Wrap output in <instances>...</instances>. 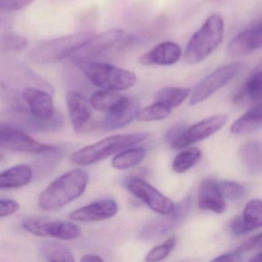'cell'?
<instances>
[{"mask_svg": "<svg viewBox=\"0 0 262 262\" xmlns=\"http://www.w3.org/2000/svg\"><path fill=\"white\" fill-rule=\"evenodd\" d=\"M88 182L89 174L84 170L67 171L41 193L38 205L42 211L60 209L80 197L85 192Z\"/></svg>", "mask_w": 262, "mask_h": 262, "instance_id": "1", "label": "cell"}, {"mask_svg": "<svg viewBox=\"0 0 262 262\" xmlns=\"http://www.w3.org/2000/svg\"><path fill=\"white\" fill-rule=\"evenodd\" d=\"M224 30L223 18L220 14L214 13L208 16L185 47L183 56L185 63H200L211 56L220 46L223 39Z\"/></svg>", "mask_w": 262, "mask_h": 262, "instance_id": "2", "label": "cell"}, {"mask_svg": "<svg viewBox=\"0 0 262 262\" xmlns=\"http://www.w3.org/2000/svg\"><path fill=\"white\" fill-rule=\"evenodd\" d=\"M148 133L115 135L102 139L93 145L84 147L70 156V161L81 166L93 165L113 156L115 153L137 145L148 137Z\"/></svg>", "mask_w": 262, "mask_h": 262, "instance_id": "3", "label": "cell"}, {"mask_svg": "<svg viewBox=\"0 0 262 262\" xmlns=\"http://www.w3.org/2000/svg\"><path fill=\"white\" fill-rule=\"evenodd\" d=\"M89 80L102 90L124 91L136 85L137 76L133 72L104 62L82 61L76 62Z\"/></svg>", "mask_w": 262, "mask_h": 262, "instance_id": "4", "label": "cell"}, {"mask_svg": "<svg viewBox=\"0 0 262 262\" xmlns=\"http://www.w3.org/2000/svg\"><path fill=\"white\" fill-rule=\"evenodd\" d=\"M93 35V33L80 32L44 41L30 52V59L37 64L59 62L73 56Z\"/></svg>", "mask_w": 262, "mask_h": 262, "instance_id": "5", "label": "cell"}, {"mask_svg": "<svg viewBox=\"0 0 262 262\" xmlns=\"http://www.w3.org/2000/svg\"><path fill=\"white\" fill-rule=\"evenodd\" d=\"M245 68L242 62H232L216 69L198 84L190 98V105H198L206 100L238 76Z\"/></svg>", "mask_w": 262, "mask_h": 262, "instance_id": "6", "label": "cell"}, {"mask_svg": "<svg viewBox=\"0 0 262 262\" xmlns=\"http://www.w3.org/2000/svg\"><path fill=\"white\" fill-rule=\"evenodd\" d=\"M191 207V198H185L174 205L171 213L162 214L148 222L139 232V237L143 240H153L165 235L183 222L189 214Z\"/></svg>", "mask_w": 262, "mask_h": 262, "instance_id": "7", "label": "cell"}, {"mask_svg": "<svg viewBox=\"0 0 262 262\" xmlns=\"http://www.w3.org/2000/svg\"><path fill=\"white\" fill-rule=\"evenodd\" d=\"M0 148L35 154H48L57 150L53 145L41 143L20 129L4 123H0Z\"/></svg>", "mask_w": 262, "mask_h": 262, "instance_id": "8", "label": "cell"}, {"mask_svg": "<svg viewBox=\"0 0 262 262\" xmlns=\"http://www.w3.org/2000/svg\"><path fill=\"white\" fill-rule=\"evenodd\" d=\"M127 189L136 198L142 200L156 212L161 214L173 211L174 204L171 199L158 191L152 185L139 178H131L125 182Z\"/></svg>", "mask_w": 262, "mask_h": 262, "instance_id": "9", "label": "cell"}, {"mask_svg": "<svg viewBox=\"0 0 262 262\" xmlns=\"http://www.w3.org/2000/svg\"><path fill=\"white\" fill-rule=\"evenodd\" d=\"M123 30L113 29L99 35H93L73 55L75 62L91 61L116 47L123 39Z\"/></svg>", "mask_w": 262, "mask_h": 262, "instance_id": "10", "label": "cell"}, {"mask_svg": "<svg viewBox=\"0 0 262 262\" xmlns=\"http://www.w3.org/2000/svg\"><path fill=\"white\" fill-rule=\"evenodd\" d=\"M228 121L225 115L211 116L186 128L182 136L171 144L176 149H182L212 136L223 127Z\"/></svg>", "mask_w": 262, "mask_h": 262, "instance_id": "11", "label": "cell"}, {"mask_svg": "<svg viewBox=\"0 0 262 262\" xmlns=\"http://www.w3.org/2000/svg\"><path fill=\"white\" fill-rule=\"evenodd\" d=\"M67 104L70 120L75 132L85 133L93 127L91 105L84 96L76 92L67 94Z\"/></svg>", "mask_w": 262, "mask_h": 262, "instance_id": "12", "label": "cell"}, {"mask_svg": "<svg viewBox=\"0 0 262 262\" xmlns=\"http://www.w3.org/2000/svg\"><path fill=\"white\" fill-rule=\"evenodd\" d=\"M118 211V205L113 199H102L76 209L70 214L76 222H99L113 217Z\"/></svg>", "mask_w": 262, "mask_h": 262, "instance_id": "13", "label": "cell"}, {"mask_svg": "<svg viewBox=\"0 0 262 262\" xmlns=\"http://www.w3.org/2000/svg\"><path fill=\"white\" fill-rule=\"evenodd\" d=\"M182 55V49L177 43L164 42L142 55L139 63L145 67H166L179 62Z\"/></svg>", "mask_w": 262, "mask_h": 262, "instance_id": "14", "label": "cell"}, {"mask_svg": "<svg viewBox=\"0 0 262 262\" xmlns=\"http://www.w3.org/2000/svg\"><path fill=\"white\" fill-rule=\"evenodd\" d=\"M261 33V27L259 24L257 27L238 33L228 44V54L231 57H242L260 50L262 46Z\"/></svg>", "mask_w": 262, "mask_h": 262, "instance_id": "15", "label": "cell"}, {"mask_svg": "<svg viewBox=\"0 0 262 262\" xmlns=\"http://www.w3.org/2000/svg\"><path fill=\"white\" fill-rule=\"evenodd\" d=\"M262 225L261 201L253 199L245 205L242 216L236 217L231 223V230L236 235H242Z\"/></svg>", "mask_w": 262, "mask_h": 262, "instance_id": "16", "label": "cell"}, {"mask_svg": "<svg viewBox=\"0 0 262 262\" xmlns=\"http://www.w3.org/2000/svg\"><path fill=\"white\" fill-rule=\"evenodd\" d=\"M23 96L34 119H48L56 113L53 99L42 90L28 87L24 90Z\"/></svg>", "mask_w": 262, "mask_h": 262, "instance_id": "17", "label": "cell"}, {"mask_svg": "<svg viewBox=\"0 0 262 262\" xmlns=\"http://www.w3.org/2000/svg\"><path fill=\"white\" fill-rule=\"evenodd\" d=\"M139 110L137 99L125 96L117 108L107 114L103 122L104 128L108 131L123 128L137 117Z\"/></svg>", "mask_w": 262, "mask_h": 262, "instance_id": "18", "label": "cell"}, {"mask_svg": "<svg viewBox=\"0 0 262 262\" xmlns=\"http://www.w3.org/2000/svg\"><path fill=\"white\" fill-rule=\"evenodd\" d=\"M198 206L201 209L208 210L217 214L226 211V203L215 181L206 179L201 182L198 191Z\"/></svg>", "mask_w": 262, "mask_h": 262, "instance_id": "19", "label": "cell"}, {"mask_svg": "<svg viewBox=\"0 0 262 262\" xmlns=\"http://www.w3.org/2000/svg\"><path fill=\"white\" fill-rule=\"evenodd\" d=\"M82 235V230L76 224L67 221H52L44 217L41 237H53L62 240H74Z\"/></svg>", "mask_w": 262, "mask_h": 262, "instance_id": "20", "label": "cell"}, {"mask_svg": "<svg viewBox=\"0 0 262 262\" xmlns=\"http://www.w3.org/2000/svg\"><path fill=\"white\" fill-rule=\"evenodd\" d=\"M33 169L25 164L14 165L0 172V189L21 188L33 179Z\"/></svg>", "mask_w": 262, "mask_h": 262, "instance_id": "21", "label": "cell"}, {"mask_svg": "<svg viewBox=\"0 0 262 262\" xmlns=\"http://www.w3.org/2000/svg\"><path fill=\"white\" fill-rule=\"evenodd\" d=\"M261 114L260 104L251 108L232 124L231 133L243 136L257 131L261 126Z\"/></svg>", "mask_w": 262, "mask_h": 262, "instance_id": "22", "label": "cell"}, {"mask_svg": "<svg viewBox=\"0 0 262 262\" xmlns=\"http://www.w3.org/2000/svg\"><path fill=\"white\" fill-rule=\"evenodd\" d=\"M261 64H259L245 80L238 93L236 94L234 100L240 102L245 99L257 102L261 99Z\"/></svg>", "mask_w": 262, "mask_h": 262, "instance_id": "23", "label": "cell"}, {"mask_svg": "<svg viewBox=\"0 0 262 262\" xmlns=\"http://www.w3.org/2000/svg\"><path fill=\"white\" fill-rule=\"evenodd\" d=\"M261 145L257 140L248 141L242 147L241 157L245 168L251 174H260L262 169Z\"/></svg>", "mask_w": 262, "mask_h": 262, "instance_id": "24", "label": "cell"}, {"mask_svg": "<svg viewBox=\"0 0 262 262\" xmlns=\"http://www.w3.org/2000/svg\"><path fill=\"white\" fill-rule=\"evenodd\" d=\"M125 98L117 92L102 90L92 95L90 103L97 111L108 114L117 108Z\"/></svg>", "mask_w": 262, "mask_h": 262, "instance_id": "25", "label": "cell"}, {"mask_svg": "<svg viewBox=\"0 0 262 262\" xmlns=\"http://www.w3.org/2000/svg\"><path fill=\"white\" fill-rule=\"evenodd\" d=\"M40 251L44 258L51 262H73V253L67 247L55 241L46 240L40 245Z\"/></svg>", "mask_w": 262, "mask_h": 262, "instance_id": "26", "label": "cell"}, {"mask_svg": "<svg viewBox=\"0 0 262 262\" xmlns=\"http://www.w3.org/2000/svg\"><path fill=\"white\" fill-rule=\"evenodd\" d=\"M146 154L145 148L141 147L128 148L116 155L112 160V166L116 169L125 170L139 165Z\"/></svg>", "mask_w": 262, "mask_h": 262, "instance_id": "27", "label": "cell"}, {"mask_svg": "<svg viewBox=\"0 0 262 262\" xmlns=\"http://www.w3.org/2000/svg\"><path fill=\"white\" fill-rule=\"evenodd\" d=\"M190 90L182 87H166L162 89L156 96V102L163 104L168 108L179 106L189 96Z\"/></svg>", "mask_w": 262, "mask_h": 262, "instance_id": "28", "label": "cell"}, {"mask_svg": "<svg viewBox=\"0 0 262 262\" xmlns=\"http://www.w3.org/2000/svg\"><path fill=\"white\" fill-rule=\"evenodd\" d=\"M202 157V152L198 148H190L179 153L172 162V168L176 172L183 173L192 168Z\"/></svg>", "mask_w": 262, "mask_h": 262, "instance_id": "29", "label": "cell"}, {"mask_svg": "<svg viewBox=\"0 0 262 262\" xmlns=\"http://www.w3.org/2000/svg\"><path fill=\"white\" fill-rule=\"evenodd\" d=\"M171 112V108H168L163 104L156 102L152 105L139 110L136 119L140 122L163 120L169 116Z\"/></svg>", "mask_w": 262, "mask_h": 262, "instance_id": "30", "label": "cell"}, {"mask_svg": "<svg viewBox=\"0 0 262 262\" xmlns=\"http://www.w3.org/2000/svg\"><path fill=\"white\" fill-rule=\"evenodd\" d=\"M217 183L219 191L224 199L237 201L245 196V187L238 182H233V181H222Z\"/></svg>", "mask_w": 262, "mask_h": 262, "instance_id": "31", "label": "cell"}, {"mask_svg": "<svg viewBox=\"0 0 262 262\" xmlns=\"http://www.w3.org/2000/svg\"><path fill=\"white\" fill-rule=\"evenodd\" d=\"M27 39L20 35L10 33L0 36V49L4 51H20L27 47Z\"/></svg>", "mask_w": 262, "mask_h": 262, "instance_id": "32", "label": "cell"}, {"mask_svg": "<svg viewBox=\"0 0 262 262\" xmlns=\"http://www.w3.org/2000/svg\"><path fill=\"white\" fill-rule=\"evenodd\" d=\"M63 124V119L60 114L55 113L54 115L48 119H37L32 117L30 121L31 128H35L36 131H55L62 127Z\"/></svg>", "mask_w": 262, "mask_h": 262, "instance_id": "33", "label": "cell"}, {"mask_svg": "<svg viewBox=\"0 0 262 262\" xmlns=\"http://www.w3.org/2000/svg\"><path fill=\"white\" fill-rule=\"evenodd\" d=\"M176 244V238L171 237L162 245L153 248L145 256V260L148 262L159 261L163 260L171 253Z\"/></svg>", "mask_w": 262, "mask_h": 262, "instance_id": "34", "label": "cell"}, {"mask_svg": "<svg viewBox=\"0 0 262 262\" xmlns=\"http://www.w3.org/2000/svg\"><path fill=\"white\" fill-rule=\"evenodd\" d=\"M35 0H0V14L19 11L31 5Z\"/></svg>", "mask_w": 262, "mask_h": 262, "instance_id": "35", "label": "cell"}, {"mask_svg": "<svg viewBox=\"0 0 262 262\" xmlns=\"http://www.w3.org/2000/svg\"><path fill=\"white\" fill-rule=\"evenodd\" d=\"M261 247V234H256L253 237H250L248 240L245 241L240 246L237 247L233 253L235 254L237 257H240L242 254L248 252V251H252L254 249L260 248Z\"/></svg>", "mask_w": 262, "mask_h": 262, "instance_id": "36", "label": "cell"}, {"mask_svg": "<svg viewBox=\"0 0 262 262\" xmlns=\"http://www.w3.org/2000/svg\"><path fill=\"white\" fill-rule=\"evenodd\" d=\"M19 208H20L19 204L13 199H0V217L12 215L18 211Z\"/></svg>", "mask_w": 262, "mask_h": 262, "instance_id": "37", "label": "cell"}, {"mask_svg": "<svg viewBox=\"0 0 262 262\" xmlns=\"http://www.w3.org/2000/svg\"><path fill=\"white\" fill-rule=\"evenodd\" d=\"M186 128V125H185V123H184V122H180L174 124V125H172V126L167 131V133H165V140L171 145L173 142H176V141L182 136V133L185 131Z\"/></svg>", "mask_w": 262, "mask_h": 262, "instance_id": "38", "label": "cell"}, {"mask_svg": "<svg viewBox=\"0 0 262 262\" xmlns=\"http://www.w3.org/2000/svg\"><path fill=\"white\" fill-rule=\"evenodd\" d=\"M237 260H239V257L233 252L222 254L212 259L213 261H235Z\"/></svg>", "mask_w": 262, "mask_h": 262, "instance_id": "39", "label": "cell"}, {"mask_svg": "<svg viewBox=\"0 0 262 262\" xmlns=\"http://www.w3.org/2000/svg\"><path fill=\"white\" fill-rule=\"evenodd\" d=\"M81 261L82 262H90V261H97L101 262L103 261V259L100 257V256L97 255L95 254H87L85 255L82 256L81 258Z\"/></svg>", "mask_w": 262, "mask_h": 262, "instance_id": "40", "label": "cell"}, {"mask_svg": "<svg viewBox=\"0 0 262 262\" xmlns=\"http://www.w3.org/2000/svg\"><path fill=\"white\" fill-rule=\"evenodd\" d=\"M262 254L261 252H259L256 255L253 256V257L249 259V261H261Z\"/></svg>", "mask_w": 262, "mask_h": 262, "instance_id": "41", "label": "cell"}, {"mask_svg": "<svg viewBox=\"0 0 262 262\" xmlns=\"http://www.w3.org/2000/svg\"><path fill=\"white\" fill-rule=\"evenodd\" d=\"M4 159H5V156H4V154H2V153H0V162H2L4 160Z\"/></svg>", "mask_w": 262, "mask_h": 262, "instance_id": "42", "label": "cell"}, {"mask_svg": "<svg viewBox=\"0 0 262 262\" xmlns=\"http://www.w3.org/2000/svg\"><path fill=\"white\" fill-rule=\"evenodd\" d=\"M0 87H3V84L1 82H0Z\"/></svg>", "mask_w": 262, "mask_h": 262, "instance_id": "43", "label": "cell"}]
</instances>
